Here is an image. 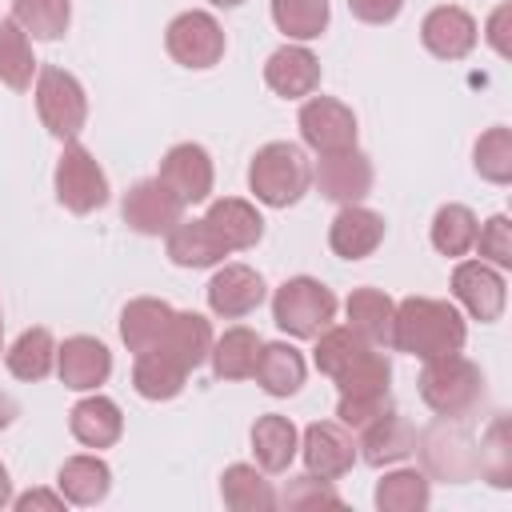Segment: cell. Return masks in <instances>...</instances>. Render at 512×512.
<instances>
[{
  "label": "cell",
  "instance_id": "34",
  "mask_svg": "<svg viewBox=\"0 0 512 512\" xmlns=\"http://www.w3.org/2000/svg\"><path fill=\"white\" fill-rule=\"evenodd\" d=\"M376 344H368L360 332H352L348 324L344 328H324L320 336H316V352H312V360H316V368L328 376V380H336L340 372H348L356 360H364L368 352H372Z\"/></svg>",
  "mask_w": 512,
  "mask_h": 512
},
{
  "label": "cell",
  "instance_id": "46",
  "mask_svg": "<svg viewBox=\"0 0 512 512\" xmlns=\"http://www.w3.org/2000/svg\"><path fill=\"white\" fill-rule=\"evenodd\" d=\"M352 16L364 20V24H392L404 8V0H348Z\"/></svg>",
  "mask_w": 512,
  "mask_h": 512
},
{
  "label": "cell",
  "instance_id": "14",
  "mask_svg": "<svg viewBox=\"0 0 512 512\" xmlns=\"http://www.w3.org/2000/svg\"><path fill=\"white\" fill-rule=\"evenodd\" d=\"M160 180L184 200V204H200L212 196V180H216V168H212V156L184 140V144H172L160 160Z\"/></svg>",
  "mask_w": 512,
  "mask_h": 512
},
{
  "label": "cell",
  "instance_id": "25",
  "mask_svg": "<svg viewBox=\"0 0 512 512\" xmlns=\"http://www.w3.org/2000/svg\"><path fill=\"white\" fill-rule=\"evenodd\" d=\"M304 372H308V368H304L300 348H292V344H284V340L260 344V356H256L252 376H256V384H260L268 396H292V392H300Z\"/></svg>",
  "mask_w": 512,
  "mask_h": 512
},
{
  "label": "cell",
  "instance_id": "12",
  "mask_svg": "<svg viewBox=\"0 0 512 512\" xmlns=\"http://www.w3.org/2000/svg\"><path fill=\"white\" fill-rule=\"evenodd\" d=\"M452 296L468 308L472 320L492 324V320L504 316L508 284H504V276H500L488 260H464V264H456V272H452Z\"/></svg>",
  "mask_w": 512,
  "mask_h": 512
},
{
  "label": "cell",
  "instance_id": "23",
  "mask_svg": "<svg viewBox=\"0 0 512 512\" xmlns=\"http://www.w3.org/2000/svg\"><path fill=\"white\" fill-rule=\"evenodd\" d=\"M152 348L164 352V356H172L176 364H184V368L192 372V368H200V364L208 360V352H212V324H208L200 312H172L164 336H160Z\"/></svg>",
  "mask_w": 512,
  "mask_h": 512
},
{
  "label": "cell",
  "instance_id": "30",
  "mask_svg": "<svg viewBox=\"0 0 512 512\" xmlns=\"http://www.w3.org/2000/svg\"><path fill=\"white\" fill-rule=\"evenodd\" d=\"M184 380H188V368L176 364L172 356L148 348L136 356L132 364V388L144 396V400H172L184 392Z\"/></svg>",
  "mask_w": 512,
  "mask_h": 512
},
{
  "label": "cell",
  "instance_id": "10",
  "mask_svg": "<svg viewBox=\"0 0 512 512\" xmlns=\"http://www.w3.org/2000/svg\"><path fill=\"white\" fill-rule=\"evenodd\" d=\"M300 140L320 156L356 148V116H352V108L332 100V96H308L304 108H300Z\"/></svg>",
  "mask_w": 512,
  "mask_h": 512
},
{
  "label": "cell",
  "instance_id": "22",
  "mask_svg": "<svg viewBox=\"0 0 512 512\" xmlns=\"http://www.w3.org/2000/svg\"><path fill=\"white\" fill-rule=\"evenodd\" d=\"M360 456L372 464V468H384V464H400L416 452V428L396 416V412H384L380 420H372L368 428H360Z\"/></svg>",
  "mask_w": 512,
  "mask_h": 512
},
{
  "label": "cell",
  "instance_id": "21",
  "mask_svg": "<svg viewBox=\"0 0 512 512\" xmlns=\"http://www.w3.org/2000/svg\"><path fill=\"white\" fill-rule=\"evenodd\" d=\"M68 428L84 448H112L124 436V412L116 400L108 396H84L80 404H72L68 412Z\"/></svg>",
  "mask_w": 512,
  "mask_h": 512
},
{
  "label": "cell",
  "instance_id": "40",
  "mask_svg": "<svg viewBox=\"0 0 512 512\" xmlns=\"http://www.w3.org/2000/svg\"><path fill=\"white\" fill-rule=\"evenodd\" d=\"M472 164H476V172H480L488 184H508V180H512V132H508L504 124L488 128V132L476 140Z\"/></svg>",
  "mask_w": 512,
  "mask_h": 512
},
{
  "label": "cell",
  "instance_id": "4",
  "mask_svg": "<svg viewBox=\"0 0 512 512\" xmlns=\"http://www.w3.org/2000/svg\"><path fill=\"white\" fill-rule=\"evenodd\" d=\"M336 316V296L312 276H292L272 296V320L296 340H316Z\"/></svg>",
  "mask_w": 512,
  "mask_h": 512
},
{
  "label": "cell",
  "instance_id": "8",
  "mask_svg": "<svg viewBox=\"0 0 512 512\" xmlns=\"http://www.w3.org/2000/svg\"><path fill=\"white\" fill-rule=\"evenodd\" d=\"M184 208L188 204L160 176H152V180H140V184L128 188L120 212H124V224L132 232H140V236H168L184 220Z\"/></svg>",
  "mask_w": 512,
  "mask_h": 512
},
{
  "label": "cell",
  "instance_id": "38",
  "mask_svg": "<svg viewBox=\"0 0 512 512\" xmlns=\"http://www.w3.org/2000/svg\"><path fill=\"white\" fill-rule=\"evenodd\" d=\"M476 212L464 204H444L432 216V248L440 256H464L476 244Z\"/></svg>",
  "mask_w": 512,
  "mask_h": 512
},
{
  "label": "cell",
  "instance_id": "50",
  "mask_svg": "<svg viewBox=\"0 0 512 512\" xmlns=\"http://www.w3.org/2000/svg\"><path fill=\"white\" fill-rule=\"evenodd\" d=\"M12 504V480H8V468L0 464V508Z\"/></svg>",
  "mask_w": 512,
  "mask_h": 512
},
{
  "label": "cell",
  "instance_id": "17",
  "mask_svg": "<svg viewBox=\"0 0 512 512\" xmlns=\"http://www.w3.org/2000/svg\"><path fill=\"white\" fill-rule=\"evenodd\" d=\"M260 300H264V280L248 264H224L208 280V308L224 320H240V316L256 312Z\"/></svg>",
  "mask_w": 512,
  "mask_h": 512
},
{
  "label": "cell",
  "instance_id": "33",
  "mask_svg": "<svg viewBox=\"0 0 512 512\" xmlns=\"http://www.w3.org/2000/svg\"><path fill=\"white\" fill-rule=\"evenodd\" d=\"M4 364L16 380H44L56 368V340L48 328H28L16 336V344L4 352Z\"/></svg>",
  "mask_w": 512,
  "mask_h": 512
},
{
  "label": "cell",
  "instance_id": "19",
  "mask_svg": "<svg viewBox=\"0 0 512 512\" xmlns=\"http://www.w3.org/2000/svg\"><path fill=\"white\" fill-rule=\"evenodd\" d=\"M384 240V216L364 204H344L328 228V244L340 260H364Z\"/></svg>",
  "mask_w": 512,
  "mask_h": 512
},
{
  "label": "cell",
  "instance_id": "11",
  "mask_svg": "<svg viewBox=\"0 0 512 512\" xmlns=\"http://www.w3.org/2000/svg\"><path fill=\"white\" fill-rule=\"evenodd\" d=\"M316 188L324 200L332 204H360L368 192H372V160L360 152V148H344V152H328L316 160V172H312Z\"/></svg>",
  "mask_w": 512,
  "mask_h": 512
},
{
  "label": "cell",
  "instance_id": "37",
  "mask_svg": "<svg viewBox=\"0 0 512 512\" xmlns=\"http://www.w3.org/2000/svg\"><path fill=\"white\" fill-rule=\"evenodd\" d=\"M12 20L32 40H60L72 20V0H12Z\"/></svg>",
  "mask_w": 512,
  "mask_h": 512
},
{
  "label": "cell",
  "instance_id": "28",
  "mask_svg": "<svg viewBox=\"0 0 512 512\" xmlns=\"http://www.w3.org/2000/svg\"><path fill=\"white\" fill-rule=\"evenodd\" d=\"M348 312V328L360 332L368 344H392V316H396V300L380 288H356L344 304Z\"/></svg>",
  "mask_w": 512,
  "mask_h": 512
},
{
  "label": "cell",
  "instance_id": "43",
  "mask_svg": "<svg viewBox=\"0 0 512 512\" xmlns=\"http://www.w3.org/2000/svg\"><path fill=\"white\" fill-rule=\"evenodd\" d=\"M384 412H392V388H384V392H352V396H340V404H336V416H340V424L348 432L368 428Z\"/></svg>",
  "mask_w": 512,
  "mask_h": 512
},
{
  "label": "cell",
  "instance_id": "49",
  "mask_svg": "<svg viewBox=\"0 0 512 512\" xmlns=\"http://www.w3.org/2000/svg\"><path fill=\"white\" fill-rule=\"evenodd\" d=\"M12 420H16V400L0 392V432H4V428H8Z\"/></svg>",
  "mask_w": 512,
  "mask_h": 512
},
{
  "label": "cell",
  "instance_id": "45",
  "mask_svg": "<svg viewBox=\"0 0 512 512\" xmlns=\"http://www.w3.org/2000/svg\"><path fill=\"white\" fill-rule=\"evenodd\" d=\"M472 248H480V256L492 268H512V220L504 212L492 216L484 228H476V244Z\"/></svg>",
  "mask_w": 512,
  "mask_h": 512
},
{
  "label": "cell",
  "instance_id": "3",
  "mask_svg": "<svg viewBox=\"0 0 512 512\" xmlns=\"http://www.w3.org/2000/svg\"><path fill=\"white\" fill-rule=\"evenodd\" d=\"M312 184V168L300 144L288 140H272L264 148H256L252 164H248V188L260 204L268 208H288L296 204Z\"/></svg>",
  "mask_w": 512,
  "mask_h": 512
},
{
  "label": "cell",
  "instance_id": "51",
  "mask_svg": "<svg viewBox=\"0 0 512 512\" xmlns=\"http://www.w3.org/2000/svg\"><path fill=\"white\" fill-rule=\"evenodd\" d=\"M208 4H216V8H240L244 0H208Z\"/></svg>",
  "mask_w": 512,
  "mask_h": 512
},
{
  "label": "cell",
  "instance_id": "7",
  "mask_svg": "<svg viewBox=\"0 0 512 512\" xmlns=\"http://www.w3.org/2000/svg\"><path fill=\"white\" fill-rule=\"evenodd\" d=\"M164 48L180 68H212L224 60V28L212 12H180L168 28H164Z\"/></svg>",
  "mask_w": 512,
  "mask_h": 512
},
{
  "label": "cell",
  "instance_id": "48",
  "mask_svg": "<svg viewBox=\"0 0 512 512\" xmlns=\"http://www.w3.org/2000/svg\"><path fill=\"white\" fill-rule=\"evenodd\" d=\"M508 12H512V8H508V4H500V8L492 12V20H488V40H492V48H496L500 56H508V52H512V48H508V40H504V20H508Z\"/></svg>",
  "mask_w": 512,
  "mask_h": 512
},
{
  "label": "cell",
  "instance_id": "52",
  "mask_svg": "<svg viewBox=\"0 0 512 512\" xmlns=\"http://www.w3.org/2000/svg\"><path fill=\"white\" fill-rule=\"evenodd\" d=\"M0 336H4V320H0Z\"/></svg>",
  "mask_w": 512,
  "mask_h": 512
},
{
  "label": "cell",
  "instance_id": "47",
  "mask_svg": "<svg viewBox=\"0 0 512 512\" xmlns=\"http://www.w3.org/2000/svg\"><path fill=\"white\" fill-rule=\"evenodd\" d=\"M20 512H60L64 508V492H48V488H32V492H24V496H16L12 500Z\"/></svg>",
  "mask_w": 512,
  "mask_h": 512
},
{
  "label": "cell",
  "instance_id": "5",
  "mask_svg": "<svg viewBox=\"0 0 512 512\" xmlns=\"http://www.w3.org/2000/svg\"><path fill=\"white\" fill-rule=\"evenodd\" d=\"M36 112H40V124L56 136V140H76L84 120H88V96H84V84L48 64L36 72Z\"/></svg>",
  "mask_w": 512,
  "mask_h": 512
},
{
  "label": "cell",
  "instance_id": "31",
  "mask_svg": "<svg viewBox=\"0 0 512 512\" xmlns=\"http://www.w3.org/2000/svg\"><path fill=\"white\" fill-rule=\"evenodd\" d=\"M220 496L232 512H268V508H276L272 480H264V472L252 468V464H228L224 476H220Z\"/></svg>",
  "mask_w": 512,
  "mask_h": 512
},
{
  "label": "cell",
  "instance_id": "6",
  "mask_svg": "<svg viewBox=\"0 0 512 512\" xmlns=\"http://www.w3.org/2000/svg\"><path fill=\"white\" fill-rule=\"evenodd\" d=\"M52 180H56V200H60L68 212H76V216L96 212V208L108 204V176H104V168L96 164V156H92L84 144H76V140L64 144Z\"/></svg>",
  "mask_w": 512,
  "mask_h": 512
},
{
  "label": "cell",
  "instance_id": "16",
  "mask_svg": "<svg viewBox=\"0 0 512 512\" xmlns=\"http://www.w3.org/2000/svg\"><path fill=\"white\" fill-rule=\"evenodd\" d=\"M476 36H480L476 20L456 4H440L420 20V40L440 60H464L476 48Z\"/></svg>",
  "mask_w": 512,
  "mask_h": 512
},
{
  "label": "cell",
  "instance_id": "44",
  "mask_svg": "<svg viewBox=\"0 0 512 512\" xmlns=\"http://www.w3.org/2000/svg\"><path fill=\"white\" fill-rule=\"evenodd\" d=\"M276 504H284V508H320V504L340 508L344 500H340V492H336L324 476L304 472V476H292V480L284 484V492L276 496Z\"/></svg>",
  "mask_w": 512,
  "mask_h": 512
},
{
  "label": "cell",
  "instance_id": "36",
  "mask_svg": "<svg viewBox=\"0 0 512 512\" xmlns=\"http://www.w3.org/2000/svg\"><path fill=\"white\" fill-rule=\"evenodd\" d=\"M428 476L416 468H396L376 484V508L380 512H420L428 508Z\"/></svg>",
  "mask_w": 512,
  "mask_h": 512
},
{
  "label": "cell",
  "instance_id": "32",
  "mask_svg": "<svg viewBox=\"0 0 512 512\" xmlns=\"http://www.w3.org/2000/svg\"><path fill=\"white\" fill-rule=\"evenodd\" d=\"M256 356H260V336L244 324H236L220 340H212V352H208L212 372L220 380H248L256 368Z\"/></svg>",
  "mask_w": 512,
  "mask_h": 512
},
{
  "label": "cell",
  "instance_id": "1",
  "mask_svg": "<svg viewBox=\"0 0 512 512\" xmlns=\"http://www.w3.org/2000/svg\"><path fill=\"white\" fill-rule=\"evenodd\" d=\"M464 340H468V324L448 300L408 296L396 304L388 348L408 352L416 360H440V356H456Z\"/></svg>",
  "mask_w": 512,
  "mask_h": 512
},
{
  "label": "cell",
  "instance_id": "41",
  "mask_svg": "<svg viewBox=\"0 0 512 512\" xmlns=\"http://www.w3.org/2000/svg\"><path fill=\"white\" fill-rule=\"evenodd\" d=\"M476 472H484L488 484H496V488L512 484V452H508V420L504 416L488 428V436L476 452Z\"/></svg>",
  "mask_w": 512,
  "mask_h": 512
},
{
  "label": "cell",
  "instance_id": "24",
  "mask_svg": "<svg viewBox=\"0 0 512 512\" xmlns=\"http://www.w3.org/2000/svg\"><path fill=\"white\" fill-rule=\"evenodd\" d=\"M228 256L224 240L208 228V220H180L172 232H168V260L180 264V268H212Z\"/></svg>",
  "mask_w": 512,
  "mask_h": 512
},
{
  "label": "cell",
  "instance_id": "29",
  "mask_svg": "<svg viewBox=\"0 0 512 512\" xmlns=\"http://www.w3.org/2000/svg\"><path fill=\"white\" fill-rule=\"evenodd\" d=\"M168 320H172V304H168V300L136 296V300H128L124 312H120V340L128 344V352L140 356V352H148V348L164 336Z\"/></svg>",
  "mask_w": 512,
  "mask_h": 512
},
{
  "label": "cell",
  "instance_id": "18",
  "mask_svg": "<svg viewBox=\"0 0 512 512\" xmlns=\"http://www.w3.org/2000/svg\"><path fill=\"white\" fill-rule=\"evenodd\" d=\"M264 84L284 96V100H300L312 96L320 88V60L304 48V44H284L268 56L264 64Z\"/></svg>",
  "mask_w": 512,
  "mask_h": 512
},
{
  "label": "cell",
  "instance_id": "2",
  "mask_svg": "<svg viewBox=\"0 0 512 512\" xmlns=\"http://www.w3.org/2000/svg\"><path fill=\"white\" fill-rule=\"evenodd\" d=\"M420 400L440 416V420H468L480 400H484V376L472 360L456 356H440V360H424L420 372Z\"/></svg>",
  "mask_w": 512,
  "mask_h": 512
},
{
  "label": "cell",
  "instance_id": "42",
  "mask_svg": "<svg viewBox=\"0 0 512 512\" xmlns=\"http://www.w3.org/2000/svg\"><path fill=\"white\" fill-rule=\"evenodd\" d=\"M388 380H392V364H388L384 352L372 348L364 360H356L348 372L336 376V388H340V396H352V392H384Z\"/></svg>",
  "mask_w": 512,
  "mask_h": 512
},
{
  "label": "cell",
  "instance_id": "27",
  "mask_svg": "<svg viewBox=\"0 0 512 512\" xmlns=\"http://www.w3.org/2000/svg\"><path fill=\"white\" fill-rule=\"evenodd\" d=\"M56 488L64 492L68 504H100L112 488V468L100 460V456H68L56 472Z\"/></svg>",
  "mask_w": 512,
  "mask_h": 512
},
{
  "label": "cell",
  "instance_id": "20",
  "mask_svg": "<svg viewBox=\"0 0 512 512\" xmlns=\"http://www.w3.org/2000/svg\"><path fill=\"white\" fill-rule=\"evenodd\" d=\"M208 228L224 240L228 252H244V248H256L260 236H264V216L256 212V204L240 200V196H220L208 204L204 212Z\"/></svg>",
  "mask_w": 512,
  "mask_h": 512
},
{
  "label": "cell",
  "instance_id": "35",
  "mask_svg": "<svg viewBox=\"0 0 512 512\" xmlns=\"http://www.w3.org/2000/svg\"><path fill=\"white\" fill-rule=\"evenodd\" d=\"M32 76H36V56H32L28 32L8 16L0 20V84L24 92L32 88Z\"/></svg>",
  "mask_w": 512,
  "mask_h": 512
},
{
  "label": "cell",
  "instance_id": "9",
  "mask_svg": "<svg viewBox=\"0 0 512 512\" xmlns=\"http://www.w3.org/2000/svg\"><path fill=\"white\" fill-rule=\"evenodd\" d=\"M416 448L424 456V468L448 484H464L476 476V448H472L468 432L456 428V420H440L436 428L416 436Z\"/></svg>",
  "mask_w": 512,
  "mask_h": 512
},
{
  "label": "cell",
  "instance_id": "13",
  "mask_svg": "<svg viewBox=\"0 0 512 512\" xmlns=\"http://www.w3.org/2000/svg\"><path fill=\"white\" fill-rule=\"evenodd\" d=\"M300 452H304V464L312 476H324V480H336L344 476L352 464H356V440L352 432L340 424V420H316L304 428V440H300Z\"/></svg>",
  "mask_w": 512,
  "mask_h": 512
},
{
  "label": "cell",
  "instance_id": "39",
  "mask_svg": "<svg viewBox=\"0 0 512 512\" xmlns=\"http://www.w3.org/2000/svg\"><path fill=\"white\" fill-rule=\"evenodd\" d=\"M328 16V0H272V20L288 40H316Z\"/></svg>",
  "mask_w": 512,
  "mask_h": 512
},
{
  "label": "cell",
  "instance_id": "26",
  "mask_svg": "<svg viewBox=\"0 0 512 512\" xmlns=\"http://www.w3.org/2000/svg\"><path fill=\"white\" fill-rule=\"evenodd\" d=\"M296 448H300V432L288 416L264 412L252 424V452H256V464L264 472H284L296 460Z\"/></svg>",
  "mask_w": 512,
  "mask_h": 512
},
{
  "label": "cell",
  "instance_id": "15",
  "mask_svg": "<svg viewBox=\"0 0 512 512\" xmlns=\"http://www.w3.org/2000/svg\"><path fill=\"white\" fill-rule=\"evenodd\" d=\"M56 372L60 384L72 392H96L112 376V352L96 336H68L56 348Z\"/></svg>",
  "mask_w": 512,
  "mask_h": 512
}]
</instances>
